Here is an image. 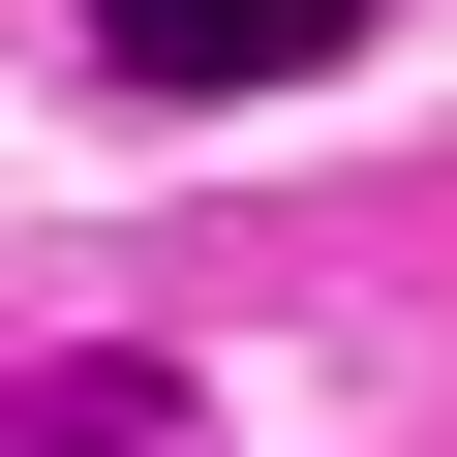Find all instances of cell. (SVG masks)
Segmentation results:
<instances>
[{"instance_id": "obj_1", "label": "cell", "mask_w": 457, "mask_h": 457, "mask_svg": "<svg viewBox=\"0 0 457 457\" xmlns=\"http://www.w3.org/2000/svg\"><path fill=\"white\" fill-rule=\"evenodd\" d=\"M62 31H92V92L245 122V92H305V62H366V0H62Z\"/></svg>"}]
</instances>
